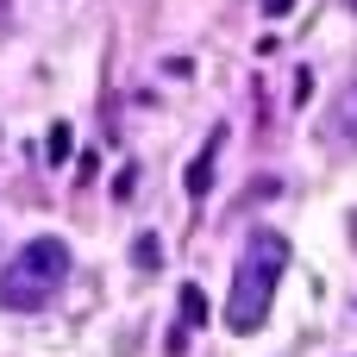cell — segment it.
I'll return each mask as SVG.
<instances>
[{
  "label": "cell",
  "mask_w": 357,
  "mask_h": 357,
  "mask_svg": "<svg viewBox=\"0 0 357 357\" xmlns=\"http://www.w3.org/2000/svg\"><path fill=\"white\" fill-rule=\"evenodd\" d=\"M289 270V238L282 232H251L238 270H232V295H226V326L232 333H257L270 320V301H276V282Z\"/></svg>",
  "instance_id": "6da1fadb"
},
{
  "label": "cell",
  "mask_w": 357,
  "mask_h": 357,
  "mask_svg": "<svg viewBox=\"0 0 357 357\" xmlns=\"http://www.w3.org/2000/svg\"><path fill=\"white\" fill-rule=\"evenodd\" d=\"M63 282H69V245L44 232V238H31V245H19L6 257V270H0V307L38 314V307H50V295Z\"/></svg>",
  "instance_id": "7a4b0ae2"
},
{
  "label": "cell",
  "mask_w": 357,
  "mask_h": 357,
  "mask_svg": "<svg viewBox=\"0 0 357 357\" xmlns=\"http://www.w3.org/2000/svg\"><path fill=\"white\" fill-rule=\"evenodd\" d=\"M220 144H226V132H213V138H207V151H201V157L188 163V176H182V188H188L195 201H201V195L213 188V157H220Z\"/></svg>",
  "instance_id": "3957f363"
},
{
  "label": "cell",
  "mask_w": 357,
  "mask_h": 357,
  "mask_svg": "<svg viewBox=\"0 0 357 357\" xmlns=\"http://www.w3.org/2000/svg\"><path fill=\"white\" fill-rule=\"evenodd\" d=\"M207 295H201V282H182V295H176V333H195V326H207Z\"/></svg>",
  "instance_id": "277c9868"
},
{
  "label": "cell",
  "mask_w": 357,
  "mask_h": 357,
  "mask_svg": "<svg viewBox=\"0 0 357 357\" xmlns=\"http://www.w3.org/2000/svg\"><path fill=\"white\" fill-rule=\"evenodd\" d=\"M326 126H333V138H339V144H357V82L333 100V119H326Z\"/></svg>",
  "instance_id": "5b68a950"
},
{
  "label": "cell",
  "mask_w": 357,
  "mask_h": 357,
  "mask_svg": "<svg viewBox=\"0 0 357 357\" xmlns=\"http://www.w3.org/2000/svg\"><path fill=\"white\" fill-rule=\"evenodd\" d=\"M132 264H138V270H157V264H163V245H157V232H138V238H132Z\"/></svg>",
  "instance_id": "8992f818"
},
{
  "label": "cell",
  "mask_w": 357,
  "mask_h": 357,
  "mask_svg": "<svg viewBox=\"0 0 357 357\" xmlns=\"http://www.w3.org/2000/svg\"><path fill=\"white\" fill-rule=\"evenodd\" d=\"M69 151H75V132H69V126L56 119V126H50V138H44V157H50V163H63Z\"/></svg>",
  "instance_id": "52a82bcc"
},
{
  "label": "cell",
  "mask_w": 357,
  "mask_h": 357,
  "mask_svg": "<svg viewBox=\"0 0 357 357\" xmlns=\"http://www.w3.org/2000/svg\"><path fill=\"white\" fill-rule=\"evenodd\" d=\"M132 188H138V169H132V163H126V169H119V176H113V195H119V201H132Z\"/></svg>",
  "instance_id": "ba28073f"
},
{
  "label": "cell",
  "mask_w": 357,
  "mask_h": 357,
  "mask_svg": "<svg viewBox=\"0 0 357 357\" xmlns=\"http://www.w3.org/2000/svg\"><path fill=\"white\" fill-rule=\"evenodd\" d=\"M307 100H314V75L301 69V75H295V107H307Z\"/></svg>",
  "instance_id": "9c48e42d"
},
{
  "label": "cell",
  "mask_w": 357,
  "mask_h": 357,
  "mask_svg": "<svg viewBox=\"0 0 357 357\" xmlns=\"http://www.w3.org/2000/svg\"><path fill=\"white\" fill-rule=\"evenodd\" d=\"M257 6H264V13H270V19H282V13H289V6H295V0H257Z\"/></svg>",
  "instance_id": "30bf717a"
},
{
  "label": "cell",
  "mask_w": 357,
  "mask_h": 357,
  "mask_svg": "<svg viewBox=\"0 0 357 357\" xmlns=\"http://www.w3.org/2000/svg\"><path fill=\"white\" fill-rule=\"evenodd\" d=\"M6 13H13V6H6V0H0V38H6Z\"/></svg>",
  "instance_id": "8fae6325"
},
{
  "label": "cell",
  "mask_w": 357,
  "mask_h": 357,
  "mask_svg": "<svg viewBox=\"0 0 357 357\" xmlns=\"http://www.w3.org/2000/svg\"><path fill=\"white\" fill-rule=\"evenodd\" d=\"M345 6H351V13H357V0H345Z\"/></svg>",
  "instance_id": "7c38bea8"
}]
</instances>
